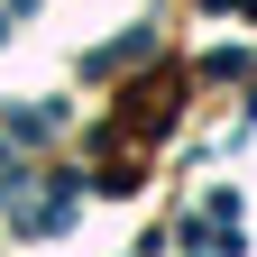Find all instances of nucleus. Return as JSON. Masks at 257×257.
<instances>
[{
    "instance_id": "obj_1",
    "label": "nucleus",
    "mask_w": 257,
    "mask_h": 257,
    "mask_svg": "<svg viewBox=\"0 0 257 257\" xmlns=\"http://www.w3.org/2000/svg\"><path fill=\"white\" fill-rule=\"evenodd\" d=\"M138 55H156V28H128L119 46H101V55H83V74H119V64H138Z\"/></svg>"
}]
</instances>
